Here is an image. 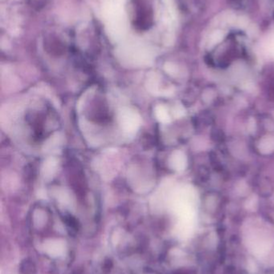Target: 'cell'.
Instances as JSON below:
<instances>
[{
    "instance_id": "6da1fadb",
    "label": "cell",
    "mask_w": 274,
    "mask_h": 274,
    "mask_svg": "<svg viewBox=\"0 0 274 274\" xmlns=\"http://www.w3.org/2000/svg\"><path fill=\"white\" fill-rule=\"evenodd\" d=\"M259 148L263 154H268L274 151V140L270 137H266L260 142Z\"/></svg>"
},
{
    "instance_id": "7a4b0ae2",
    "label": "cell",
    "mask_w": 274,
    "mask_h": 274,
    "mask_svg": "<svg viewBox=\"0 0 274 274\" xmlns=\"http://www.w3.org/2000/svg\"><path fill=\"white\" fill-rule=\"evenodd\" d=\"M270 50L272 52V54H274V40L273 42L271 44V46H270Z\"/></svg>"
}]
</instances>
